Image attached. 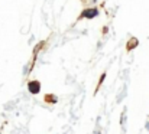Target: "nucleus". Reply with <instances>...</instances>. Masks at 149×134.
<instances>
[{
    "mask_svg": "<svg viewBox=\"0 0 149 134\" xmlns=\"http://www.w3.org/2000/svg\"><path fill=\"white\" fill-rule=\"evenodd\" d=\"M96 16H98L97 7H90V9L82 10V13L78 16V20H81V19H93V17H96Z\"/></svg>",
    "mask_w": 149,
    "mask_h": 134,
    "instance_id": "1",
    "label": "nucleus"
},
{
    "mask_svg": "<svg viewBox=\"0 0 149 134\" xmlns=\"http://www.w3.org/2000/svg\"><path fill=\"white\" fill-rule=\"evenodd\" d=\"M28 89H29V92H32V94H38L39 89H41V84L38 81H31L28 84Z\"/></svg>",
    "mask_w": 149,
    "mask_h": 134,
    "instance_id": "2",
    "label": "nucleus"
}]
</instances>
